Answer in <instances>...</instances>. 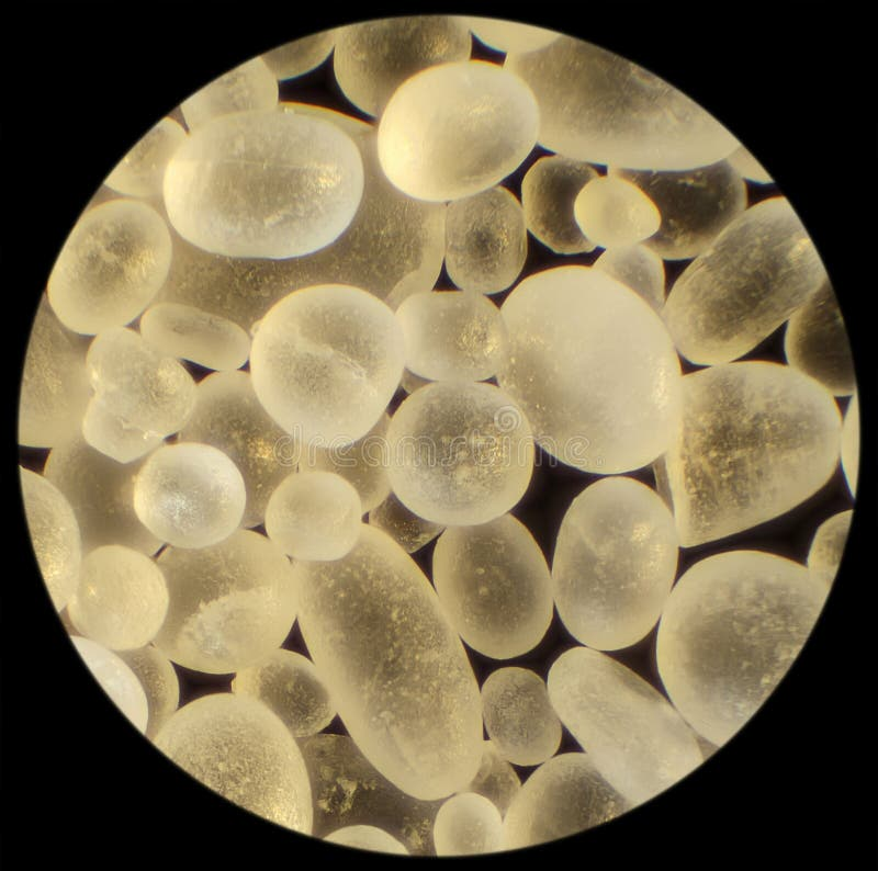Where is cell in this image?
<instances>
[{
    "label": "cell",
    "instance_id": "obj_1",
    "mask_svg": "<svg viewBox=\"0 0 878 871\" xmlns=\"http://www.w3.org/2000/svg\"><path fill=\"white\" fill-rule=\"evenodd\" d=\"M295 582L303 638L353 742L412 796L462 790L483 751L481 690L408 553L367 525L345 557L297 563Z\"/></svg>",
    "mask_w": 878,
    "mask_h": 871
},
{
    "label": "cell",
    "instance_id": "obj_2",
    "mask_svg": "<svg viewBox=\"0 0 878 871\" xmlns=\"http://www.w3.org/2000/svg\"><path fill=\"white\" fill-rule=\"evenodd\" d=\"M500 312L508 348L497 382L543 450L604 475L642 468L666 451L682 366L643 299L592 267L563 265L526 278Z\"/></svg>",
    "mask_w": 878,
    "mask_h": 871
},
{
    "label": "cell",
    "instance_id": "obj_3",
    "mask_svg": "<svg viewBox=\"0 0 878 871\" xmlns=\"http://www.w3.org/2000/svg\"><path fill=\"white\" fill-rule=\"evenodd\" d=\"M359 120L295 102L188 132L161 200L171 229L212 253L289 260L337 241L361 206Z\"/></svg>",
    "mask_w": 878,
    "mask_h": 871
},
{
    "label": "cell",
    "instance_id": "obj_4",
    "mask_svg": "<svg viewBox=\"0 0 878 871\" xmlns=\"http://www.w3.org/2000/svg\"><path fill=\"white\" fill-rule=\"evenodd\" d=\"M834 397L790 366L733 361L683 375L675 434L654 462L680 545L752 529L814 496L838 464Z\"/></svg>",
    "mask_w": 878,
    "mask_h": 871
},
{
    "label": "cell",
    "instance_id": "obj_5",
    "mask_svg": "<svg viewBox=\"0 0 878 871\" xmlns=\"http://www.w3.org/2000/svg\"><path fill=\"white\" fill-rule=\"evenodd\" d=\"M806 565L734 550L674 584L658 620L656 663L687 724L723 746L761 708L807 641L830 592Z\"/></svg>",
    "mask_w": 878,
    "mask_h": 871
},
{
    "label": "cell",
    "instance_id": "obj_6",
    "mask_svg": "<svg viewBox=\"0 0 878 871\" xmlns=\"http://www.w3.org/2000/svg\"><path fill=\"white\" fill-rule=\"evenodd\" d=\"M249 374L270 416L301 444L349 445L386 412L405 369L395 312L347 284L294 291L251 332Z\"/></svg>",
    "mask_w": 878,
    "mask_h": 871
},
{
    "label": "cell",
    "instance_id": "obj_7",
    "mask_svg": "<svg viewBox=\"0 0 878 871\" xmlns=\"http://www.w3.org/2000/svg\"><path fill=\"white\" fill-rule=\"evenodd\" d=\"M504 67L531 90L538 143L558 155L609 168L672 171L716 163L741 144L668 82L571 36L507 55Z\"/></svg>",
    "mask_w": 878,
    "mask_h": 871
},
{
    "label": "cell",
    "instance_id": "obj_8",
    "mask_svg": "<svg viewBox=\"0 0 878 871\" xmlns=\"http://www.w3.org/2000/svg\"><path fill=\"white\" fill-rule=\"evenodd\" d=\"M538 135V106L525 81L504 66L469 59L403 84L375 126V152L399 192L446 204L495 186Z\"/></svg>",
    "mask_w": 878,
    "mask_h": 871
},
{
    "label": "cell",
    "instance_id": "obj_9",
    "mask_svg": "<svg viewBox=\"0 0 878 871\" xmlns=\"http://www.w3.org/2000/svg\"><path fill=\"white\" fill-rule=\"evenodd\" d=\"M394 494L421 518L449 525L500 517L525 495L534 439L518 405L482 382H431L390 420Z\"/></svg>",
    "mask_w": 878,
    "mask_h": 871
},
{
    "label": "cell",
    "instance_id": "obj_10",
    "mask_svg": "<svg viewBox=\"0 0 878 871\" xmlns=\"http://www.w3.org/2000/svg\"><path fill=\"white\" fill-rule=\"evenodd\" d=\"M682 547L671 509L648 485L601 478L574 498L560 527L552 589L559 615L584 646H632L658 623Z\"/></svg>",
    "mask_w": 878,
    "mask_h": 871
},
{
    "label": "cell",
    "instance_id": "obj_11",
    "mask_svg": "<svg viewBox=\"0 0 878 871\" xmlns=\"http://www.w3.org/2000/svg\"><path fill=\"white\" fill-rule=\"evenodd\" d=\"M826 278L791 204L770 197L746 208L695 257L660 316L685 359L729 363L789 320Z\"/></svg>",
    "mask_w": 878,
    "mask_h": 871
},
{
    "label": "cell",
    "instance_id": "obj_12",
    "mask_svg": "<svg viewBox=\"0 0 878 871\" xmlns=\"http://www.w3.org/2000/svg\"><path fill=\"white\" fill-rule=\"evenodd\" d=\"M157 563L169 607L153 644L185 668L247 669L279 648L297 617L293 564L251 530L201 548L169 546Z\"/></svg>",
    "mask_w": 878,
    "mask_h": 871
},
{
    "label": "cell",
    "instance_id": "obj_13",
    "mask_svg": "<svg viewBox=\"0 0 878 871\" xmlns=\"http://www.w3.org/2000/svg\"><path fill=\"white\" fill-rule=\"evenodd\" d=\"M553 706L600 774L635 806L703 761L697 734L676 708L631 669L587 647L552 664Z\"/></svg>",
    "mask_w": 878,
    "mask_h": 871
},
{
    "label": "cell",
    "instance_id": "obj_14",
    "mask_svg": "<svg viewBox=\"0 0 878 871\" xmlns=\"http://www.w3.org/2000/svg\"><path fill=\"white\" fill-rule=\"evenodd\" d=\"M363 156L364 196L337 241L296 259H243L250 331L274 303L307 286H357L395 312L406 297L436 283L443 260L447 205L405 195L386 180L373 149Z\"/></svg>",
    "mask_w": 878,
    "mask_h": 871
},
{
    "label": "cell",
    "instance_id": "obj_15",
    "mask_svg": "<svg viewBox=\"0 0 878 871\" xmlns=\"http://www.w3.org/2000/svg\"><path fill=\"white\" fill-rule=\"evenodd\" d=\"M151 743L221 796L312 836V792L303 753L260 701L233 691L201 697L177 710Z\"/></svg>",
    "mask_w": 878,
    "mask_h": 871
},
{
    "label": "cell",
    "instance_id": "obj_16",
    "mask_svg": "<svg viewBox=\"0 0 878 871\" xmlns=\"http://www.w3.org/2000/svg\"><path fill=\"white\" fill-rule=\"evenodd\" d=\"M434 585L457 633L476 652L509 659L533 649L553 617L549 567L513 514L446 527L432 558Z\"/></svg>",
    "mask_w": 878,
    "mask_h": 871
},
{
    "label": "cell",
    "instance_id": "obj_17",
    "mask_svg": "<svg viewBox=\"0 0 878 871\" xmlns=\"http://www.w3.org/2000/svg\"><path fill=\"white\" fill-rule=\"evenodd\" d=\"M173 235L162 212L121 197L89 206L52 269L45 298L83 336L126 327L157 299L172 263Z\"/></svg>",
    "mask_w": 878,
    "mask_h": 871
},
{
    "label": "cell",
    "instance_id": "obj_18",
    "mask_svg": "<svg viewBox=\"0 0 878 871\" xmlns=\"http://www.w3.org/2000/svg\"><path fill=\"white\" fill-rule=\"evenodd\" d=\"M134 500L139 520L161 542L201 548L240 529L247 491L240 471L225 453L205 443L178 441L145 460Z\"/></svg>",
    "mask_w": 878,
    "mask_h": 871
},
{
    "label": "cell",
    "instance_id": "obj_19",
    "mask_svg": "<svg viewBox=\"0 0 878 871\" xmlns=\"http://www.w3.org/2000/svg\"><path fill=\"white\" fill-rule=\"evenodd\" d=\"M307 767L313 805L312 836L324 839L347 825L384 828L409 855H432L436 803L409 795L364 755L351 737L317 734L296 738Z\"/></svg>",
    "mask_w": 878,
    "mask_h": 871
},
{
    "label": "cell",
    "instance_id": "obj_20",
    "mask_svg": "<svg viewBox=\"0 0 878 871\" xmlns=\"http://www.w3.org/2000/svg\"><path fill=\"white\" fill-rule=\"evenodd\" d=\"M471 32L460 15L375 20L336 30L334 70L347 99L381 117L397 90L419 73L469 60Z\"/></svg>",
    "mask_w": 878,
    "mask_h": 871
},
{
    "label": "cell",
    "instance_id": "obj_21",
    "mask_svg": "<svg viewBox=\"0 0 878 871\" xmlns=\"http://www.w3.org/2000/svg\"><path fill=\"white\" fill-rule=\"evenodd\" d=\"M180 442H200L225 453L240 471L247 507L240 528L263 522L270 496L299 470L301 443L261 404L250 374L215 372L198 384L196 403Z\"/></svg>",
    "mask_w": 878,
    "mask_h": 871
},
{
    "label": "cell",
    "instance_id": "obj_22",
    "mask_svg": "<svg viewBox=\"0 0 878 871\" xmlns=\"http://www.w3.org/2000/svg\"><path fill=\"white\" fill-rule=\"evenodd\" d=\"M405 367L429 382H481L497 374L508 348L497 306L473 291H426L395 309Z\"/></svg>",
    "mask_w": 878,
    "mask_h": 871
},
{
    "label": "cell",
    "instance_id": "obj_23",
    "mask_svg": "<svg viewBox=\"0 0 878 871\" xmlns=\"http://www.w3.org/2000/svg\"><path fill=\"white\" fill-rule=\"evenodd\" d=\"M168 607L169 590L157 562L136 548L105 545L83 556L65 609L77 635L127 651L154 642Z\"/></svg>",
    "mask_w": 878,
    "mask_h": 871
},
{
    "label": "cell",
    "instance_id": "obj_24",
    "mask_svg": "<svg viewBox=\"0 0 878 871\" xmlns=\"http://www.w3.org/2000/svg\"><path fill=\"white\" fill-rule=\"evenodd\" d=\"M87 367L92 398L135 428L165 439L179 433L192 416L198 384L140 332L117 327L95 336Z\"/></svg>",
    "mask_w": 878,
    "mask_h": 871
},
{
    "label": "cell",
    "instance_id": "obj_25",
    "mask_svg": "<svg viewBox=\"0 0 878 871\" xmlns=\"http://www.w3.org/2000/svg\"><path fill=\"white\" fill-rule=\"evenodd\" d=\"M88 339L65 327L43 296L25 358L20 444L53 449L81 434L93 396L87 367Z\"/></svg>",
    "mask_w": 878,
    "mask_h": 871
},
{
    "label": "cell",
    "instance_id": "obj_26",
    "mask_svg": "<svg viewBox=\"0 0 878 871\" xmlns=\"http://www.w3.org/2000/svg\"><path fill=\"white\" fill-rule=\"evenodd\" d=\"M608 171L637 184L655 205L660 227L642 244L664 259L697 257L746 210L745 181L727 159L686 170Z\"/></svg>",
    "mask_w": 878,
    "mask_h": 871
},
{
    "label": "cell",
    "instance_id": "obj_27",
    "mask_svg": "<svg viewBox=\"0 0 878 871\" xmlns=\"http://www.w3.org/2000/svg\"><path fill=\"white\" fill-rule=\"evenodd\" d=\"M145 460L120 463L93 449L81 434L49 452L44 477L71 507L85 555L105 545H124L153 555L164 545L142 523L135 509V483Z\"/></svg>",
    "mask_w": 878,
    "mask_h": 871
},
{
    "label": "cell",
    "instance_id": "obj_28",
    "mask_svg": "<svg viewBox=\"0 0 878 871\" xmlns=\"http://www.w3.org/2000/svg\"><path fill=\"white\" fill-rule=\"evenodd\" d=\"M633 807L586 754L553 756L520 787L505 814L503 850L571 835Z\"/></svg>",
    "mask_w": 878,
    "mask_h": 871
},
{
    "label": "cell",
    "instance_id": "obj_29",
    "mask_svg": "<svg viewBox=\"0 0 878 871\" xmlns=\"http://www.w3.org/2000/svg\"><path fill=\"white\" fill-rule=\"evenodd\" d=\"M526 257L522 207L506 188L493 186L447 205L443 259L458 287L500 292L518 278Z\"/></svg>",
    "mask_w": 878,
    "mask_h": 871
},
{
    "label": "cell",
    "instance_id": "obj_30",
    "mask_svg": "<svg viewBox=\"0 0 878 871\" xmlns=\"http://www.w3.org/2000/svg\"><path fill=\"white\" fill-rule=\"evenodd\" d=\"M357 490L339 475L302 471L274 489L264 511L268 538L301 562H333L348 555L362 530Z\"/></svg>",
    "mask_w": 878,
    "mask_h": 871
},
{
    "label": "cell",
    "instance_id": "obj_31",
    "mask_svg": "<svg viewBox=\"0 0 878 871\" xmlns=\"http://www.w3.org/2000/svg\"><path fill=\"white\" fill-rule=\"evenodd\" d=\"M483 727L496 750L518 766L541 765L558 751L562 722L548 685L533 671L504 667L481 689Z\"/></svg>",
    "mask_w": 878,
    "mask_h": 871
},
{
    "label": "cell",
    "instance_id": "obj_32",
    "mask_svg": "<svg viewBox=\"0 0 878 871\" xmlns=\"http://www.w3.org/2000/svg\"><path fill=\"white\" fill-rule=\"evenodd\" d=\"M70 638L105 693L153 742L179 703L171 660L154 644L113 651L80 635Z\"/></svg>",
    "mask_w": 878,
    "mask_h": 871
},
{
    "label": "cell",
    "instance_id": "obj_33",
    "mask_svg": "<svg viewBox=\"0 0 878 871\" xmlns=\"http://www.w3.org/2000/svg\"><path fill=\"white\" fill-rule=\"evenodd\" d=\"M232 691L270 709L295 738L317 735L337 714L318 668L305 656L277 648L236 674Z\"/></svg>",
    "mask_w": 878,
    "mask_h": 871
},
{
    "label": "cell",
    "instance_id": "obj_34",
    "mask_svg": "<svg viewBox=\"0 0 878 871\" xmlns=\"http://www.w3.org/2000/svg\"><path fill=\"white\" fill-rule=\"evenodd\" d=\"M139 332L157 351L217 372L248 360L251 336L237 323L195 306L156 302L140 317Z\"/></svg>",
    "mask_w": 878,
    "mask_h": 871
},
{
    "label": "cell",
    "instance_id": "obj_35",
    "mask_svg": "<svg viewBox=\"0 0 878 871\" xmlns=\"http://www.w3.org/2000/svg\"><path fill=\"white\" fill-rule=\"evenodd\" d=\"M20 475L34 551L52 601L61 612L85 556L80 528L66 498L47 478L24 467Z\"/></svg>",
    "mask_w": 878,
    "mask_h": 871
},
{
    "label": "cell",
    "instance_id": "obj_36",
    "mask_svg": "<svg viewBox=\"0 0 878 871\" xmlns=\"http://www.w3.org/2000/svg\"><path fill=\"white\" fill-rule=\"evenodd\" d=\"M785 351L790 367L832 396L856 393L848 340L829 278L790 317Z\"/></svg>",
    "mask_w": 878,
    "mask_h": 871
},
{
    "label": "cell",
    "instance_id": "obj_37",
    "mask_svg": "<svg viewBox=\"0 0 878 871\" xmlns=\"http://www.w3.org/2000/svg\"><path fill=\"white\" fill-rule=\"evenodd\" d=\"M598 172L588 163L562 155L537 160L522 184V212L527 228L559 253L589 252L595 246L575 219V201Z\"/></svg>",
    "mask_w": 878,
    "mask_h": 871
},
{
    "label": "cell",
    "instance_id": "obj_38",
    "mask_svg": "<svg viewBox=\"0 0 878 871\" xmlns=\"http://www.w3.org/2000/svg\"><path fill=\"white\" fill-rule=\"evenodd\" d=\"M575 219L583 235L607 249L644 242L660 227V215L633 182L608 171L589 181L575 201Z\"/></svg>",
    "mask_w": 878,
    "mask_h": 871
},
{
    "label": "cell",
    "instance_id": "obj_39",
    "mask_svg": "<svg viewBox=\"0 0 878 871\" xmlns=\"http://www.w3.org/2000/svg\"><path fill=\"white\" fill-rule=\"evenodd\" d=\"M390 420L385 412L369 433L349 445L318 448L301 444L299 470L339 475L357 490L363 513L371 511L392 491L386 442Z\"/></svg>",
    "mask_w": 878,
    "mask_h": 871
},
{
    "label": "cell",
    "instance_id": "obj_40",
    "mask_svg": "<svg viewBox=\"0 0 878 871\" xmlns=\"http://www.w3.org/2000/svg\"><path fill=\"white\" fill-rule=\"evenodd\" d=\"M278 103L277 78L263 59L256 57L193 93L180 109L190 132L215 118Z\"/></svg>",
    "mask_w": 878,
    "mask_h": 871
},
{
    "label": "cell",
    "instance_id": "obj_41",
    "mask_svg": "<svg viewBox=\"0 0 878 871\" xmlns=\"http://www.w3.org/2000/svg\"><path fill=\"white\" fill-rule=\"evenodd\" d=\"M431 840L439 857L502 851L504 816L488 799L458 791L437 810Z\"/></svg>",
    "mask_w": 878,
    "mask_h": 871
},
{
    "label": "cell",
    "instance_id": "obj_42",
    "mask_svg": "<svg viewBox=\"0 0 878 871\" xmlns=\"http://www.w3.org/2000/svg\"><path fill=\"white\" fill-rule=\"evenodd\" d=\"M187 135L177 121L162 118L120 161L104 185L127 199L162 200L167 171Z\"/></svg>",
    "mask_w": 878,
    "mask_h": 871
},
{
    "label": "cell",
    "instance_id": "obj_43",
    "mask_svg": "<svg viewBox=\"0 0 878 871\" xmlns=\"http://www.w3.org/2000/svg\"><path fill=\"white\" fill-rule=\"evenodd\" d=\"M619 282L658 315L665 302L662 258L644 244L607 249L592 265Z\"/></svg>",
    "mask_w": 878,
    "mask_h": 871
},
{
    "label": "cell",
    "instance_id": "obj_44",
    "mask_svg": "<svg viewBox=\"0 0 878 871\" xmlns=\"http://www.w3.org/2000/svg\"><path fill=\"white\" fill-rule=\"evenodd\" d=\"M81 436L93 449L124 464L145 460L166 444L164 438L128 425L93 398L82 420Z\"/></svg>",
    "mask_w": 878,
    "mask_h": 871
},
{
    "label": "cell",
    "instance_id": "obj_45",
    "mask_svg": "<svg viewBox=\"0 0 878 871\" xmlns=\"http://www.w3.org/2000/svg\"><path fill=\"white\" fill-rule=\"evenodd\" d=\"M369 524L408 554L419 550L446 528L412 511L393 490L370 511Z\"/></svg>",
    "mask_w": 878,
    "mask_h": 871
},
{
    "label": "cell",
    "instance_id": "obj_46",
    "mask_svg": "<svg viewBox=\"0 0 878 871\" xmlns=\"http://www.w3.org/2000/svg\"><path fill=\"white\" fill-rule=\"evenodd\" d=\"M470 30L487 46L510 54H526L543 48L560 33L527 24L485 18L463 16Z\"/></svg>",
    "mask_w": 878,
    "mask_h": 871
},
{
    "label": "cell",
    "instance_id": "obj_47",
    "mask_svg": "<svg viewBox=\"0 0 878 871\" xmlns=\"http://www.w3.org/2000/svg\"><path fill=\"white\" fill-rule=\"evenodd\" d=\"M520 787V780L509 761L489 740H484L479 768L472 780L460 791L474 792L488 799L505 816Z\"/></svg>",
    "mask_w": 878,
    "mask_h": 871
},
{
    "label": "cell",
    "instance_id": "obj_48",
    "mask_svg": "<svg viewBox=\"0 0 878 871\" xmlns=\"http://www.w3.org/2000/svg\"><path fill=\"white\" fill-rule=\"evenodd\" d=\"M853 510L840 512L828 519L812 541L807 568L831 589L846 541Z\"/></svg>",
    "mask_w": 878,
    "mask_h": 871
},
{
    "label": "cell",
    "instance_id": "obj_49",
    "mask_svg": "<svg viewBox=\"0 0 878 871\" xmlns=\"http://www.w3.org/2000/svg\"><path fill=\"white\" fill-rule=\"evenodd\" d=\"M336 30L299 41L272 50L261 58L277 79H286L303 73L329 54L335 45Z\"/></svg>",
    "mask_w": 878,
    "mask_h": 871
},
{
    "label": "cell",
    "instance_id": "obj_50",
    "mask_svg": "<svg viewBox=\"0 0 878 871\" xmlns=\"http://www.w3.org/2000/svg\"><path fill=\"white\" fill-rule=\"evenodd\" d=\"M323 840L365 850L409 855L407 847L396 836L370 824L342 826L329 833Z\"/></svg>",
    "mask_w": 878,
    "mask_h": 871
},
{
    "label": "cell",
    "instance_id": "obj_51",
    "mask_svg": "<svg viewBox=\"0 0 878 871\" xmlns=\"http://www.w3.org/2000/svg\"><path fill=\"white\" fill-rule=\"evenodd\" d=\"M840 461L847 486L854 497L856 493L859 461V414L856 393L852 395L844 419H842L838 443V462Z\"/></svg>",
    "mask_w": 878,
    "mask_h": 871
},
{
    "label": "cell",
    "instance_id": "obj_52",
    "mask_svg": "<svg viewBox=\"0 0 878 871\" xmlns=\"http://www.w3.org/2000/svg\"><path fill=\"white\" fill-rule=\"evenodd\" d=\"M727 161L743 181L748 180L759 184L773 182L765 169L742 144L727 157Z\"/></svg>",
    "mask_w": 878,
    "mask_h": 871
},
{
    "label": "cell",
    "instance_id": "obj_53",
    "mask_svg": "<svg viewBox=\"0 0 878 871\" xmlns=\"http://www.w3.org/2000/svg\"><path fill=\"white\" fill-rule=\"evenodd\" d=\"M429 383L431 382L413 373L412 371L405 367L403 371L399 385H402L407 393L412 394Z\"/></svg>",
    "mask_w": 878,
    "mask_h": 871
}]
</instances>
